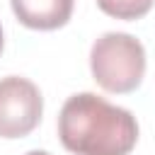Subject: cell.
Masks as SVG:
<instances>
[{
  "mask_svg": "<svg viewBox=\"0 0 155 155\" xmlns=\"http://www.w3.org/2000/svg\"><path fill=\"white\" fill-rule=\"evenodd\" d=\"M58 138L75 155H128L138 140V121L128 109L80 92L61 107Z\"/></svg>",
  "mask_w": 155,
  "mask_h": 155,
  "instance_id": "cell-1",
  "label": "cell"
},
{
  "mask_svg": "<svg viewBox=\"0 0 155 155\" xmlns=\"http://www.w3.org/2000/svg\"><path fill=\"white\" fill-rule=\"evenodd\" d=\"M90 68L102 90L114 94L133 92L145 75V48L126 31H107L92 44Z\"/></svg>",
  "mask_w": 155,
  "mask_h": 155,
  "instance_id": "cell-2",
  "label": "cell"
},
{
  "mask_svg": "<svg viewBox=\"0 0 155 155\" xmlns=\"http://www.w3.org/2000/svg\"><path fill=\"white\" fill-rule=\"evenodd\" d=\"M44 114V97L39 87L19 75L0 80V138L29 136Z\"/></svg>",
  "mask_w": 155,
  "mask_h": 155,
  "instance_id": "cell-3",
  "label": "cell"
},
{
  "mask_svg": "<svg viewBox=\"0 0 155 155\" xmlns=\"http://www.w3.org/2000/svg\"><path fill=\"white\" fill-rule=\"evenodd\" d=\"M10 2L15 17L24 27L39 31H51L63 27L70 19L75 5V0H10Z\"/></svg>",
  "mask_w": 155,
  "mask_h": 155,
  "instance_id": "cell-4",
  "label": "cell"
},
{
  "mask_svg": "<svg viewBox=\"0 0 155 155\" xmlns=\"http://www.w3.org/2000/svg\"><path fill=\"white\" fill-rule=\"evenodd\" d=\"M155 0H97V7L116 19H140L150 12Z\"/></svg>",
  "mask_w": 155,
  "mask_h": 155,
  "instance_id": "cell-5",
  "label": "cell"
},
{
  "mask_svg": "<svg viewBox=\"0 0 155 155\" xmlns=\"http://www.w3.org/2000/svg\"><path fill=\"white\" fill-rule=\"evenodd\" d=\"M24 155H51V153H46V150H29V153H24Z\"/></svg>",
  "mask_w": 155,
  "mask_h": 155,
  "instance_id": "cell-6",
  "label": "cell"
},
{
  "mask_svg": "<svg viewBox=\"0 0 155 155\" xmlns=\"http://www.w3.org/2000/svg\"><path fill=\"white\" fill-rule=\"evenodd\" d=\"M0 53H2V27H0Z\"/></svg>",
  "mask_w": 155,
  "mask_h": 155,
  "instance_id": "cell-7",
  "label": "cell"
}]
</instances>
